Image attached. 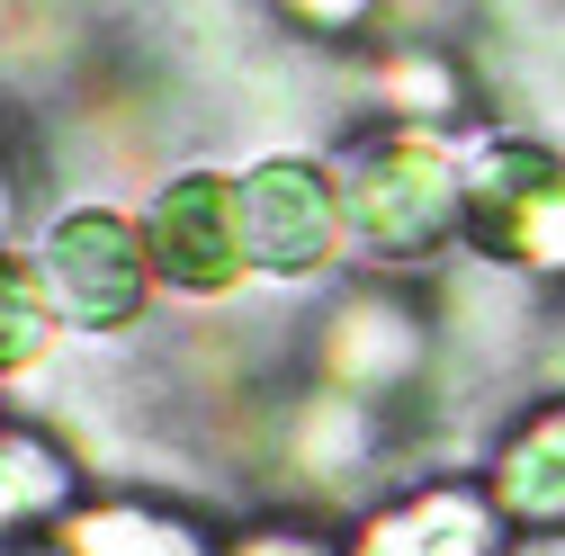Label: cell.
Listing matches in <instances>:
<instances>
[{
    "label": "cell",
    "instance_id": "1",
    "mask_svg": "<svg viewBox=\"0 0 565 556\" xmlns=\"http://www.w3.org/2000/svg\"><path fill=\"white\" fill-rule=\"evenodd\" d=\"M332 180H341L350 252H369L386 269L440 260L467 234V153L440 126H377L332 162Z\"/></svg>",
    "mask_w": 565,
    "mask_h": 556
},
{
    "label": "cell",
    "instance_id": "2",
    "mask_svg": "<svg viewBox=\"0 0 565 556\" xmlns=\"http://www.w3.org/2000/svg\"><path fill=\"white\" fill-rule=\"evenodd\" d=\"M467 243L493 269L565 278V153L539 135L467 145Z\"/></svg>",
    "mask_w": 565,
    "mask_h": 556
},
{
    "label": "cell",
    "instance_id": "3",
    "mask_svg": "<svg viewBox=\"0 0 565 556\" xmlns=\"http://www.w3.org/2000/svg\"><path fill=\"white\" fill-rule=\"evenodd\" d=\"M28 260L45 278L63 332H126V323H145V306H153L145 225H135L126 206H108V197H82V206H63V216H45Z\"/></svg>",
    "mask_w": 565,
    "mask_h": 556
},
{
    "label": "cell",
    "instance_id": "4",
    "mask_svg": "<svg viewBox=\"0 0 565 556\" xmlns=\"http://www.w3.org/2000/svg\"><path fill=\"white\" fill-rule=\"evenodd\" d=\"M234 197H243V252H252V278H323L341 252H350V225H341V180L306 153H260L234 171Z\"/></svg>",
    "mask_w": 565,
    "mask_h": 556
},
{
    "label": "cell",
    "instance_id": "5",
    "mask_svg": "<svg viewBox=\"0 0 565 556\" xmlns=\"http://www.w3.org/2000/svg\"><path fill=\"white\" fill-rule=\"evenodd\" d=\"M145 252H153V278L189 306H216L252 278V252H243V197H234V171H171L153 197H145Z\"/></svg>",
    "mask_w": 565,
    "mask_h": 556
},
{
    "label": "cell",
    "instance_id": "6",
    "mask_svg": "<svg viewBox=\"0 0 565 556\" xmlns=\"http://www.w3.org/2000/svg\"><path fill=\"white\" fill-rule=\"evenodd\" d=\"M422 360H431V323H422V306L395 297V288H360V297H341L323 314V386L360 395V404L413 386Z\"/></svg>",
    "mask_w": 565,
    "mask_h": 556
},
{
    "label": "cell",
    "instance_id": "7",
    "mask_svg": "<svg viewBox=\"0 0 565 556\" xmlns=\"http://www.w3.org/2000/svg\"><path fill=\"white\" fill-rule=\"evenodd\" d=\"M503 530L512 521H503L493 494H476V484H431V494L377 512L350 556H503Z\"/></svg>",
    "mask_w": 565,
    "mask_h": 556
},
{
    "label": "cell",
    "instance_id": "8",
    "mask_svg": "<svg viewBox=\"0 0 565 556\" xmlns=\"http://www.w3.org/2000/svg\"><path fill=\"white\" fill-rule=\"evenodd\" d=\"M493 503H503L512 530H565V404L530 413V423L503 440V458H493Z\"/></svg>",
    "mask_w": 565,
    "mask_h": 556
},
{
    "label": "cell",
    "instance_id": "9",
    "mask_svg": "<svg viewBox=\"0 0 565 556\" xmlns=\"http://www.w3.org/2000/svg\"><path fill=\"white\" fill-rule=\"evenodd\" d=\"M63 556H206V538L171 512H145V503H99V512H73L54 538Z\"/></svg>",
    "mask_w": 565,
    "mask_h": 556
},
{
    "label": "cell",
    "instance_id": "10",
    "mask_svg": "<svg viewBox=\"0 0 565 556\" xmlns=\"http://www.w3.org/2000/svg\"><path fill=\"white\" fill-rule=\"evenodd\" d=\"M54 332H63V314H54V297H45L36 260H10V252H0V377L45 368V360H54Z\"/></svg>",
    "mask_w": 565,
    "mask_h": 556
},
{
    "label": "cell",
    "instance_id": "11",
    "mask_svg": "<svg viewBox=\"0 0 565 556\" xmlns=\"http://www.w3.org/2000/svg\"><path fill=\"white\" fill-rule=\"evenodd\" d=\"M377 99H386V126H449L467 108V82L449 73V54L431 45H395L377 63Z\"/></svg>",
    "mask_w": 565,
    "mask_h": 556
},
{
    "label": "cell",
    "instance_id": "12",
    "mask_svg": "<svg viewBox=\"0 0 565 556\" xmlns=\"http://www.w3.org/2000/svg\"><path fill=\"white\" fill-rule=\"evenodd\" d=\"M63 503H73V458L36 431H0V530L45 521Z\"/></svg>",
    "mask_w": 565,
    "mask_h": 556
},
{
    "label": "cell",
    "instance_id": "13",
    "mask_svg": "<svg viewBox=\"0 0 565 556\" xmlns=\"http://www.w3.org/2000/svg\"><path fill=\"white\" fill-rule=\"evenodd\" d=\"M278 10H288L297 28H315V36H360L386 0H278Z\"/></svg>",
    "mask_w": 565,
    "mask_h": 556
},
{
    "label": "cell",
    "instance_id": "14",
    "mask_svg": "<svg viewBox=\"0 0 565 556\" xmlns=\"http://www.w3.org/2000/svg\"><path fill=\"white\" fill-rule=\"evenodd\" d=\"M225 556H341V547H323V538H306V530H252V538L225 547Z\"/></svg>",
    "mask_w": 565,
    "mask_h": 556
},
{
    "label": "cell",
    "instance_id": "15",
    "mask_svg": "<svg viewBox=\"0 0 565 556\" xmlns=\"http://www.w3.org/2000/svg\"><path fill=\"white\" fill-rule=\"evenodd\" d=\"M10 225H19V189H10V171H0V243H10Z\"/></svg>",
    "mask_w": 565,
    "mask_h": 556
}]
</instances>
